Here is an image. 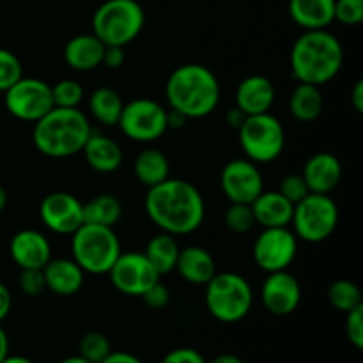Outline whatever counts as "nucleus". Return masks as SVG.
Instances as JSON below:
<instances>
[{"mask_svg": "<svg viewBox=\"0 0 363 363\" xmlns=\"http://www.w3.org/2000/svg\"><path fill=\"white\" fill-rule=\"evenodd\" d=\"M149 220L162 233L172 236H188L202 225L206 204L197 186L184 179H165L147 188L144 201Z\"/></svg>", "mask_w": 363, "mask_h": 363, "instance_id": "1", "label": "nucleus"}, {"mask_svg": "<svg viewBox=\"0 0 363 363\" xmlns=\"http://www.w3.org/2000/svg\"><path fill=\"white\" fill-rule=\"evenodd\" d=\"M344 48L339 38L328 30H305L291 48V73L298 84L323 87L340 73Z\"/></svg>", "mask_w": 363, "mask_h": 363, "instance_id": "2", "label": "nucleus"}, {"mask_svg": "<svg viewBox=\"0 0 363 363\" xmlns=\"http://www.w3.org/2000/svg\"><path fill=\"white\" fill-rule=\"evenodd\" d=\"M165 96L170 110L186 119H202L216 110L222 96L220 82L209 67L202 64H183L169 74Z\"/></svg>", "mask_w": 363, "mask_h": 363, "instance_id": "3", "label": "nucleus"}, {"mask_svg": "<svg viewBox=\"0 0 363 363\" xmlns=\"http://www.w3.org/2000/svg\"><path fill=\"white\" fill-rule=\"evenodd\" d=\"M91 133V121L80 108L53 106L34 123L32 142L46 158L62 160L82 152Z\"/></svg>", "mask_w": 363, "mask_h": 363, "instance_id": "4", "label": "nucleus"}, {"mask_svg": "<svg viewBox=\"0 0 363 363\" xmlns=\"http://www.w3.org/2000/svg\"><path fill=\"white\" fill-rule=\"evenodd\" d=\"M204 287L206 308L216 321L225 325L240 323L254 307V289L240 273L216 272Z\"/></svg>", "mask_w": 363, "mask_h": 363, "instance_id": "5", "label": "nucleus"}, {"mask_svg": "<svg viewBox=\"0 0 363 363\" xmlns=\"http://www.w3.org/2000/svg\"><path fill=\"white\" fill-rule=\"evenodd\" d=\"M145 13L137 0H105L92 14V34L105 46H123L140 35Z\"/></svg>", "mask_w": 363, "mask_h": 363, "instance_id": "6", "label": "nucleus"}, {"mask_svg": "<svg viewBox=\"0 0 363 363\" xmlns=\"http://www.w3.org/2000/svg\"><path fill=\"white\" fill-rule=\"evenodd\" d=\"M121 252V241L113 227L82 223L71 234V259L85 275H106Z\"/></svg>", "mask_w": 363, "mask_h": 363, "instance_id": "7", "label": "nucleus"}, {"mask_svg": "<svg viewBox=\"0 0 363 363\" xmlns=\"http://www.w3.org/2000/svg\"><path fill=\"white\" fill-rule=\"evenodd\" d=\"M238 135L245 158L255 165L275 162L286 147V130L269 112L245 117L243 124L238 128Z\"/></svg>", "mask_w": 363, "mask_h": 363, "instance_id": "8", "label": "nucleus"}, {"mask_svg": "<svg viewBox=\"0 0 363 363\" xmlns=\"http://www.w3.org/2000/svg\"><path fill=\"white\" fill-rule=\"evenodd\" d=\"M293 233L307 243H323L339 225V206L326 194H308L294 204Z\"/></svg>", "mask_w": 363, "mask_h": 363, "instance_id": "9", "label": "nucleus"}, {"mask_svg": "<svg viewBox=\"0 0 363 363\" xmlns=\"http://www.w3.org/2000/svg\"><path fill=\"white\" fill-rule=\"evenodd\" d=\"M117 126L130 140L151 144L169 131L167 110L155 99L137 98L124 103Z\"/></svg>", "mask_w": 363, "mask_h": 363, "instance_id": "10", "label": "nucleus"}, {"mask_svg": "<svg viewBox=\"0 0 363 363\" xmlns=\"http://www.w3.org/2000/svg\"><path fill=\"white\" fill-rule=\"evenodd\" d=\"M4 105L13 117L34 124L53 108L52 85L41 78L21 77L4 92Z\"/></svg>", "mask_w": 363, "mask_h": 363, "instance_id": "11", "label": "nucleus"}, {"mask_svg": "<svg viewBox=\"0 0 363 363\" xmlns=\"http://www.w3.org/2000/svg\"><path fill=\"white\" fill-rule=\"evenodd\" d=\"M298 254V238L289 227L262 229L255 238L252 255L259 269L266 273L289 269Z\"/></svg>", "mask_w": 363, "mask_h": 363, "instance_id": "12", "label": "nucleus"}, {"mask_svg": "<svg viewBox=\"0 0 363 363\" xmlns=\"http://www.w3.org/2000/svg\"><path fill=\"white\" fill-rule=\"evenodd\" d=\"M106 275L121 294L133 298H140L162 279L144 252H121Z\"/></svg>", "mask_w": 363, "mask_h": 363, "instance_id": "13", "label": "nucleus"}, {"mask_svg": "<svg viewBox=\"0 0 363 363\" xmlns=\"http://www.w3.org/2000/svg\"><path fill=\"white\" fill-rule=\"evenodd\" d=\"M220 188L227 201L234 204H252L264 190L261 169L248 158L230 160L220 172Z\"/></svg>", "mask_w": 363, "mask_h": 363, "instance_id": "14", "label": "nucleus"}, {"mask_svg": "<svg viewBox=\"0 0 363 363\" xmlns=\"http://www.w3.org/2000/svg\"><path fill=\"white\" fill-rule=\"evenodd\" d=\"M39 216L48 230L71 236L84 223V202L67 191H53L41 201Z\"/></svg>", "mask_w": 363, "mask_h": 363, "instance_id": "15", "label": "nucleus"}, {"mask_svg": "<svg viewBox=\"0 0 363 363\" xmlns=\"http://www.w3.org/2000/svg\"><path fill=\"white\" fill-rule=\"evenodd\" d=\"M261 301L269 314L279 318L293 314L301 303L300 282L289 269L268 273L261 286Z\"/></svg>", "mask_w": 363, "mask_h": 363, "instance_id": "16", "label": "nucleus"}, {"mask_svg": "<svg viewBox=\"0 0 363 363\" xmlns=\"http://www.w3.org/2000/svg\"><path fill=\"white\" fill-rule=\"evenodd\" d=\"M9 254L20 269H43L52 259V243L35 229H21L11 238Z\"/></svg>", "mask_w": 363, "mask_h": 363, "instance_id": "17", "label": "nucleus"}, {"mask_svg": "<svg viewBox=\"0 0 363 363\" xmlns=\"http://www.w3.org/2000/svg\"><path fill=\"white\" fill-rule=\"evenodd\" d=\"M301 177L305 179L311 194L330 195L342 179V165L335 155L328 151H319L305 162Z\"/></svg>", "mask_w": 363, "mask_h": 363, "instance_id": "18", "label": "nucleus"}, {"mask_svg": "<svg viewBox=\"0 0 363 363\" xmlns=\"http://www.w3.org/2000/svg\"><path fill=\"white\" fill-rule=\"evenodd\" d=\"M275 85L264 74L243 78L236 89V106L245 116H257L272 110L275 103Z\"/></svg>", "mask_w": 363, "mask_h": 363, "instance_id": "19", "label": "nucleus"}, {"mask_svg": "<svg viewBox=\"0 0 363 363\" xmlns=\"http://www.w3.org/2000/svg\"><path fill=\"white\" fill-rule=\"evenodd\" d=\"M46 291H52L57 296H74L85 284V272L73 259L59 257L50 259L43 268Z\"/></svg>", "mask_w": 363, "mask_h": 363, "instance_id": "20", "label": "nucleus"}, {"mask_svg": "<svg viewBox=\"0 0 363 363\" xmlns=\"http://www.w3.org/2000/svg\"><path fill=\"white\" fill-rule=\"evenodd\" d=\"M250 208L254 213L255 225H261L262 229L291 227L294 204L287 201L279 190H262L259 197L252 202Z\"/></svg>", "mask_w": 363, "mask_h": 363, "instance_id": "21", "label": "nucleus"}, {"mask_svg": "<svg viewBox=\"0 0 363 363\" xmlns=\"http://www.w3.org/2000/svg\"><path fill=\"white\" fill-rule=\"evenodd\" d=\"M181 279L191 286H206L216 273V262L211 252L206 248L190 245L179 250L176 269Z\"/></svg>", "mask_w": 363, "mask_h": 363, "instance_id": "22", "label": "nucleus"}, {"mask_svg": "<svg viewBox=\"0 0 363 363\" xmlns=\"http://www.w3.org/2000/svg\"><path fill=\"white\" fill-rule=\"evenodd\" d=\"M85 163L91 167L94 172L99 174H112L121 169L123 165V149L113 138L106 137L103 133L92 131L91 137L85 142L82 149Z\"/></svg>", "mask_w": 363, "mask_h": 363, "instance_id": "23", "label": "nucleus"}, {"mask_svg": "<svg viewBox=\"0 0 363 363\" xmlns=\"http://www.w3.org/2000/svg\"><path fill=\"white\" fill-rule=\"evenodd\" d=\"M105 45L94 34H78L64 46V60L67 66L80 73L98 69L103 62Z\"/></svg>", "mask_w": 363, "mask_h": 363, "instance_id": "24", "label": "nucleus"}, {"mask_svg": "<svg viewBox=\"0 0 363 363\" xmlns=\"http://www.w3.org/2000/svg\"><path fill=\"white\" fill-rule=\"evenodd\" d=\"M335 0H289V16L303 30L328 28L333 23Z\"/></svg>", "mask_w": 363, "mask_h": 363, "instance_id": "25", "label": "nucleus"}, {"mask_svg": "<svg viewBox=\"0 0 363 363\" xmlns=\"http://www.w3.org/2000/svg\"><path fill=\"white\" fill-rule=\"evenodd\" d=\"M325 110L321 87L311 84H298L289 96V112L300 123L319 119Z\"/></svg>", "mask_w": 363, "mask_h": 363, "instance_id": "26", "label": "nucleus"}, {"mask_svg": "<svg viewBox=\"0 0 363 363\" xmlns=\"http://www.w3.org/2000/svg\"><path fill=\"white\" fill-rule=\"evenodd\" d=\"M133 174L138 179V183L144 186L152 188L156 184L163 183L170 177V162L165 152L160 149L149 147L144 149L140 155L135 158Z\"/></svg>", "mask_w": 363, "mask_h": 363, "instance_id": "27", "label": "nucleus"}, {"mask_svg": "<svg viewBox=\"0 0 363 363\" xmlns=\"http://www.w3.org/2000/svg\"><path fill=\"white\" fill-rule=\"evenodd\" d=\"M179 243H177L176 236L172 234H167L160 230V234L152 236L147 241L144 248V255L149 259L152 266H155L156 272L160 273V277L169 275L176 269L177 257H179Z\"/></svg>", "mask_w": 363, "mask_h": 363, "instance_id": "28", "label": "nucleus"}, {"mask_svg": "<svg viewBox=\"0 0 363 363\" xmlns=\"http://www.w3.org/2000/svg\"><path fill=\"white\" fill-rule=\"evenodd\" d=\"M124 101L119 92L112 87H98L89 94V113L103 126H117Z\"/></svg>", "mask_w": 363, "mask_h": 363, "instance_id": "29", "label": "nucleus"}, {"mask_svg": "<svg viewBox=\"0 0 363 363\" xmlns=\"http://www.w3.org/2000/svg\"><path fill=\"white\" fill-rule=\"evenodd\" d=\"M123 216V202L112 194H99L84 204V223L116 227Z\"/></svg>", "mask_w": 363, "mask_h": 363, "instance_id": "30", "label": "nucleus"}, {"mask_svg": "<svg viewBox=\"0 0 363 363\" xmlns=\"http://www.w3.org/2000/svg\"><path fill=\"white\" fill-rule=\"evenodd\" d=\"M326 298H328V303L335 311L342 312V314H347L353 308L363 305L360 287L346 279L335 280V282L330 284L328 291H326Z\"/></svg>", "mask_w": 363, "mask_h": 363, "instance_id": "31", "label": "nucleus"}, {"mask_svg": "<svg viewBox=\"0 0 363 363\" xmlns=\"http://www.w3.org/2000/svg\"><path fill=\"white\" fill-rule=\"evenodd\" d=\"M112 353V344L108 337L99 332H87L80 337L78 354L91 363H101Z\"/></svg>", "mask_w": 363, "mask_h": 363, "instance_id": "32", "label": "nucleus"}, {"mask_svg": "<svg viewBox=\"0 0 363 363\" xmlns=\"http://www.w3.org/2000/svg\"><path fill=\"white\" fill-rule=\"evenodd\" d=\"M52 98L53 106L60 108H80L82 101L85 98V91L80 85V82L64 78L57 84L52 85Z\"/></svg>", "mask_w": 363, "mask_h": 363, "instance_id": "33", "label": "nucleus"}, {"mask_svg": "<svg viewBox=\"0 0 363 363\" xmlns=\"http://www.w3.org/2000/svg\"><path fill=\"white\" fill-rule=\"evenodd\" d=\"M225 225L234 234L250 233L255 227V218L250 204H234V202H230L225 211Z\"/></svg>", "mask_w": 363, "mask_h": 363, "instance_id": "34", "label": "nucleus"}, {"mask_svg": "<svg viewBox=\"0 0 363 363\" xmlns=\"http://www.w3.org/2000/svg\"><path fill=\"white\" fill-rule=\"evenodd\" d=\"M23 77V66L13 52L0 48V92H6L11 85Z\"/></svg>", "mask_w": 363, "mask_h": 363, "instance_id": "35", "label": "nucleus"}, {"mask_svg": "<svg viewBox=\"0 0 363 363\" xmlns=\"http://www.w3.org/2000/svg\"><path fill=\"white\" fill-rule=\"evenodd\" d=\"M333 20L347 27L360 25L363 20V0H335Z\"/></svg>", "mask_w": 363, "mask_h": 363, "instance_id": "36", "label": "nucleus"}, {"mask_svg": "<svg viewBox=\"0 0 363 363\" xmlns=\"http://www.w3.org/2000/svg\"><path fill=\"white\" fill-rule=\"evenodd\" d=\"M279 191L293 204H298L301 199L311 194L301 174H287V176H284L282 181H280Z\"/></svg>", "mask_w": 363, "mask_h": 363, "instance_id": "37", "label": "nucleus"}, {"mask_svg": "<svg viewBox=\"0 0 363 363\" xmlns=\"http://www.w3.org/2000/svg\"><path fill=\"white\" fill-rule=\"evenodd\" d=\"M18 286H20L21 293L27 294V296H41L46 291L43 269H21L20 279H18Z\"/></svg>", "mask_w": 363, "mask_h": 363, "instance_id": "38", "label": "nucleus"}, {"mask_svg": "<svg viewBox=\"0 0 363 363\" xmlns=\"http://www.w3.org/2000/svg\"><path fill=\"white\" fill-rule=\"evenodd\" d=\"M344 330L350 344H353L357 350H363V305L347 312Z\"/></svg>", "mask_w": 363, "mask_h": 363, "instance_id": "39", "label": "nucleus"}, {"mask_svg": "<svg viewBox=\"0 0 363 363\" xmlns=\"http://www.w3.org/2000/svg\"><path fill=\"white\" fill-rule=\"evenodd\" d=\"M140 298L145 303V307H149L151 311H162V308H165L170 303V293L162 282H156L155 286L149 287Z\"/></svg>", "mask_w": 363, "mask_h": 363, "instance_id": "40", "label": "nucleus"}, {"mask_svg": "<svg viewBox=\"0 0 363 363\" xmlns=\"http://www.w3.org/2000/svg\"><path fill=\"white\" fill-rule=\"evenodd\" d=\"M160 363H206V358L194 347H176L169 351Z\"/></svg>", "mask_w": 363, "mask_h": 363, "instance_id": "41", "label": "nucleus"}, {"mask_svg": "<svg viewBox=\"0 0 363 363\" xmlns=\"http://www.w3.org/2000/svg\"><path fill=\"white\" fill-rule=\"evenodd\" d=\"M124 60H126V53H124L123 46H105L101 66L108 67V69H119Z\"/></svg>", "mask_w": 363, "mask_h": 363, "instance_id": "42", "label": "nucleus"}, {"mask_svg": "<svg viewBox=\"0 0 363 363\" xmlns=\"http://www.w3.org/2000/svg\"><path fill=\"white\" fill-rule=\"evenodd\" d=\"M101 363H144L137 354L128 353V351H113Z\"/></svg>", "mask_w": 363, "mask_h": 363, "instance_id": "43", "label": "nucleus"}, {"mask_svg": "<svg viewBox=\"0 0 363 363\" xmlns=\"http://www.w3.org/2000/svg\"><path fill=\"white\" fill-rule=\"evenodd\" d=\"M11 307H13V296H11L9 289L0 282V323L9 315Z\"/></svg>", "mask_w": 363, "mask_h": 363, "instance_id": "44", "label": "nucleus"}, {"mask_svg": "<svg viewBox=\"0 0 363 363\" xmlns=\"http://www.w3.org/2000/svg\"><path fill=\"white\" fill-rule=\"evenodd\" d=\"M351 105L357 113L363 112V80H358L351 91Z\"/></svg>", "mask_w": 363, "mask_h": 363, "instance_id": "45", "label": "nucleus"}, {"mask_svg": "<svg viewBox=\"0 0 363 363\" xmlns=\"http://www.w3.org/2000/svg\"><path fill=\"white\" fill-rule=\"evenodd\" d=\"M245 113L241 112L240 108H238V106H234V108H230L229 112H227V124H229L230 128H233V130H238V128L241 126V124H243V121H245Z\"/></svg>", "mask_w": 363, "mask_h": 363, "instance_id": "46", "label": "nucleus"}, {"mask_svg": "<svg viewBox=\"0 0 363 363\" xmlns=\"http://www.w3.org/2000/svg\"><path fill=\"white\" fill-rule=\"evenodd\" d=\"M206 363H245L241 360L238 354H233V353H222V354H216L215 358H211L209 362Z\"/></svg>", "mask_w": 363, "mask_h": 363, "instance_id": "47", "label": "nucleus"}, {"mask_svg": "<svg viewBox=\"0 0 363 363\" xmlns=\"http://www.w3.org/2000/svg\"><path fill=\"white\" fill-rule=\"evenodd\" d=\"M9 354V337H7L6 330L0 326V362Z\"/></svg>", "mask_w": 363, "mask_h": 363, "instance_id": "48", "label": "nucleus"}, {"mask_svg": "<svg viewBox=\"0 0 363 363\" xmlns=\"http://www.w3.org/2000/svg\"><path fill=\"white\" fill-rule=\"evenodd\" d=\"M0 363H34V362H32L30 358H27V357H18V354H16V357H11V354H7V357L4 358V360Z\"/></svg>", "mask_w": 363, "mask_h": 363, "instance_id": "49", "label": "nucleus"}, {"mask_svg": "<svg viewBox=\"0 0 363 363\" xmlns=\"http://www.w3.org/2000/svg\"><path fill=\"white\" fill-rule=\"evenodd\" d=\"M6 206H7V191L4 190V186L0 184V213L6 209Z\"/></svg>", "mask_w": 363, "mask_h": 363, "instance_id": "50", "label": "nucleus"}, {"mask_svg": "<svg viewBox=\"0 0 363 363\" xmlns=\"http://www.w3.org/2000/svg\"><path fill=\"white\" fill-rule=\"evenodd\" d=\"M59 363H91V362H87V360H85V358H82L80 354H77V357L64 358V360L59 362Z\"/></svg>", "mask_w": 363, "mask_h": 363, "instance_id": "51", "label": "nucleus"}]
</instances>
